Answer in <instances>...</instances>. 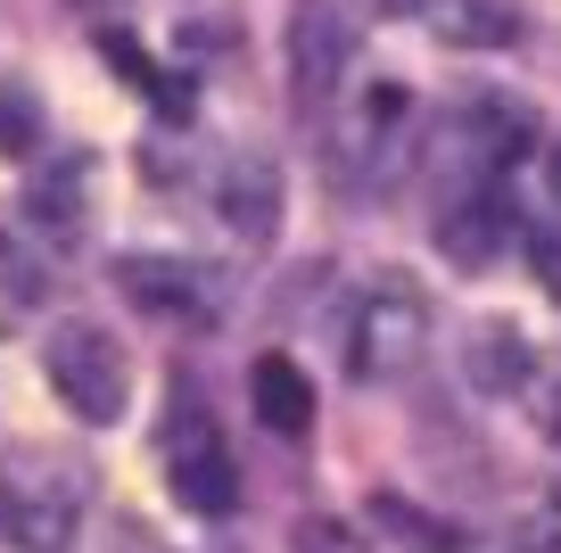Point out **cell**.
Here are the masks:
<instances>
[{"instance_id":"cell-14","label":"cell","mask_w":561,"mask_h":553,"mask_svg":"<svg viewBox=\"0 0 561 553\" xmlns=\"http://www.w3.org/2000/svg\"><path fill=\"white\" fill-rule=\"evenodd\" d=\"M371 537L397 553H462V529L438 512H421L413 496H371Z\"/></svg>"},{"instance_id":"cell-17","label":"cell","mask_w":561,"mask_h":553,"mask_svg":"<svg viewBox=\"0 0 561 553\" xmlns=\"http://www.w3.org/2000/svg\"><path fill=\"white\" fill-rule=\"evenodd\" d=\"M520 248H528V264H537V281L561 297V224H520Z\"/></svg>"},{"instance_id":"cell-1","label":"cell","mask_w":561,"mask_h":553,"mask_svg":"<svg viewBox=\"0 0 561 553\" xmlns=\"http://www.w3.org/2000/svg\"><path fill=\"white\" fill-rule=\"evenodd\" d=\"M91 479L58 447H9L0 454V537L18 553H67L83 537Z\"/></svg>"},{"instance_id":"cell-11","label":"cell","mask_w":561,"mask_h":553,"mask_svg":"<svg viewBox=\"0 0 561 553\" xmlns=\"http://www.w3.org/2000/svg\"><path fill=\"white\" fill-rule=\"evenodd\" d=\"M462 372H471L479 397H520L528 381H537V347H528L520 323H504V314H488V323H471V347H462Z\"/></svg>"},{"instance_id":"cell-18","label":"cell","mask_w":561,"mask_h":553,"mask_svg":"<svg viewBox=\"0 0 561 553\" xmlns=\"http://www.w3.org/2000/svg\"><path fill=\"white\" fill-rule=\"evenodd\" d=\"M298 553H371V545H355L339 520H306V529H298Z\"/></svg>"},{"instance_id":"cell-6","label":"cell","mask_w":561,"mask_h":553,"mask_svg":"<svg viewBox=\"0 0 561 553\" xmlns=\"http://www.w3.org/2000/svg\"><path fill=\"white\" fill-rule=\"evenodd\" d=\"M430 232H438V248L455 264H495L512 240H520V207H512L504 173H455Z\"/></svg>"},{"instance_id":"cell-10","label":"cell","mask_w":561,"mask_h":553,"mask_svg":"<svg viewBox=\"0 0 561 553\" xmlns=\"http://www.w3.org/2000/svg\"><path fill=\"white\" fill-rule=\"evenodd\" d=\"M537 140L528 108H504V100H479L446 124V149H455V173H512Z\"/></svg>"},{"instance_id":"cell-7","label":"cell","mask_w":561,"mask_h":553,"mask_svg":"<svg viewBox=\"0 0 561 553\" xmlns=\"http://www.w3.org/2000/svg\"><path fill=\"white\" fill-rule=\"evenodd\" d=\"M174 430H165V487H174V504L182 512H207V520H224L231 504H240V471H231V447L215 438V421H207V405H174Z\"/></svg>"},{"instance_id":"cell-19","label":"cell","mask_w":561,"mask_h":553,"mask_svg":"<svg viewBox=\"0 0 561 553\" xmlns=\"http://www.w3.org/2000/svg\"><path fill=\"white\" fill-rule=\"evenodd\" d=\"M537 421H545V447L561 454V388H553V397H545V414H537Z\"/></svg>"},{"instance_id":"cell-15","label":"cell","mask_w":561,"mask_h":553,"mask_svg":"<svg viewBox=\"0 0 561 553\" xmlns=\"http://www.w3.org/2000/svg\"><path fill=\"white\" fill-rule=\"evenodd\" d=\"M83 182H91V166H83V157H58V166L34 182L25 215H34V232H42V240H75V232H83Z\"/></svg>"},{"instance_id":"cell-4","label":"cell","mask_w":561,"mask_h":553,"mask_svg":"<svg viewBox=\"0 0 561 553\" xmlns=\"http://www.w3.org/2000/svg\"><path fill=\"white\" fill-rule=\"evenodd\" d=\"M413 133V91L397 75H347V91L331 100V140H339V166L347 173H371L404 149Z\"/></svg>"},{"instance_id":"cell-13","label":"cell","mask_w":561,"mask_h":553,"mask_svg":"<svg viewBox=\"0 0 561 553\" xmlns=\"http://www.w3.org/2000/svg\"><path fill=\"white\" fill-rule=\"evenodd\" d=\"M438 42H462V50H512L520 42V9L512 0H421Z\"/></svg>"},{"instance_id":"cell-20","label":"cell","mask_w":561,"mask_h":553,"mask_svg":"<svg viewBox=\"0 0 561 553\" xmlns=\"http://www.w3.org/2000/svg\"><path fill=\"white\" fill-rule=\"evenodd\" d=\"M545 182H553V199H561V140L545 149Z\"/></svg>"},{"instance_id":"cell-8","label":"cell","mask_w":561,"mask_h":553,"mask_svg":"<svg viewBox=\"0 0 561 553\" xmlns=\"http://www.w3.org/2000/svg\"><path fill=\"white\" fill-rule=\"evenodd\" d=\"M215 224L231 232L240 248H273L280 240V215H289V182H280V157L273 149H231L215 166Z\"/></svg>"},{"instance_id":"cell-12","label":"cell","mask_w":561,"mask_h":553,"mask_svg":"<svg viewBox=\"0 0 561 553\" xmlns=\"http://www.w3.org/2000/svg\"><path fill=\"white\" fill-rule=\"evenodd\" d=\"M248 397H256V421L273 438H306V430H314V381H306L289 356H256Z\"/></svg>"},{"instance_id":"cell-2","label":"cell","mask_w":561,"mask_h":553,"mask_svg":"<svg viewBox=\"0 0 561 553\" xmlns=\"http://www.w3.org/2000/svg\"><path fill=\"white\" fill-rule=\"evenodd\" d=\"M438 339V314H430V290L413 273H371L347 306V372L364 388H388L404 381Z\"/></svg>"},{"instance_id":"cell-16","label":"cell","mask_w":561,"mask_h":553,"mask_svg":"<svg viewBox=\"0 0 561 553\" xmlns=\"http://www.w3.org/2000/svg\"><path fill=\"white\" fill-rule=\"evenodd\" d=\"M107 58H124V67H140L133 34H107ZM149 100H158V108H174V116H191V83H174V75H158V67H149Z\"/></svg>"},{"instance_id":"cell-9","label":"cell","mask_w":561,"mask_h":553,"mask_svg":"<svg viewBox=\"0 0 561 553\" xmlns=\"http://www.w3.org/2000/svg\"><path fill=\"white\" fill-rule=\"evenodd\" d=\"M116 281H124V297H133L140 314H158V323H215V306H224V281L198 257H165V248H124Z\"/></svg>"},{"instance_id":"cell-3","label":"cell","mask_w":561,"mask_h":553,"mask_svg":"<svg viewBox=\"0 0 561 553\" xmlns=\"http://www.w3.org/2000/svg\"><path fill=\"white\" fill-rule=\"evenodd\" d=\"M42 372H50L58 405H67L75 421H91V430L124 421V405H133V356L116 347L107 323H83V314L50 323V339H42Z\"/></svg>"},{"instance_id":"cell-5","label":"cell","mask_w":561,"mask_h":553,"mask_svg":"<svg viewBox=\"0 0 561 553\" xmlns=\"http://www.w3.org/2000/svg\"><path fill=\"white\" fill-rule=\"evenodd\" d=\"M355 58H364V25L339 0H298L289 9V83H298L306 108H331L347 91Z\"/></svg>"}]
</instances>
